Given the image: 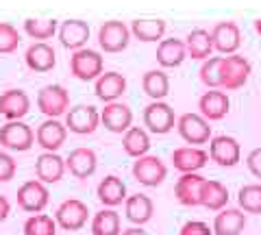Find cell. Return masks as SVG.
Returning <instances> with one entry per match:
<instances>
[{
  "mask_svg": "<svg viewBox=\"0 0 261 235\" xmlns=\"http://www.w3.org/2000/svg\"><path fill=\"white\" fill-rule=\"evenodd\" d=\"M126 90V79L118 72H105L96 79V96L105 102H116Z\"/></svg>",
  "mask_w": 261,
  "mask_h": 235,
  "instance_id": "4316f807",
  "label": "cell"
},
{
  "mask_svg": "<svg viewBox=\"0 0 261 235\" xmlns=\"http://www.w3.org/2000/svg\"><path fill=\"white\" fill-rule=\"evenodd\" d=\"M187 50H185V42L181 39H163L157 48V61L161 68H178L185 61Z\"/></svg>",
  "mask_w": 261,
  "mask_h": 235,
  "instance_id": "83f0119b",
  "label": "cell"
},
{
  "mask_svg": "<svg viewBox=\"0 0 261 235\" xmlns=\"http://www.w3.org/2000/svg\"><path fill=\"white\" fill-rule=\"evenodd\" d=\"M122 148H124V152H126L128 157L140 159L144 155H148V150H150V137H148V133H146L144 128L130 126L128 131L124 133V137H122Z\"/></svg>",
  "mask_w": 261,
  "mask_h": 235,
  "instance_id": "f546056e",
  "label": "cell"
},
{
  "mask_svg": "<svg viewBox=\"0 0 261 235\" xmlns=\"http://www.w3.org/2000/svg\"><path fill=\"white\" fill-rule=\"evenodd\" d=\"M209 161V152L198 148V146H181L172 150V166L183 174H194L202 170Z\"/></svg>",
  "mask_w": 261,
  "mask_h": 235,
  "instance_id": "5bb4252c",
  "label": "cell"
},
{
  "mask_svg": "<svg viewBox=\"0 0 261 235\" xmlns=\"http://www.w3.org/2000/svg\"><path fill=\"white\" fill-rule=\"evenodd\" d=\"M209 159L216 161L220 168H233L240 164L242 159V148L240 142L231 135H218L211 137L209 144Z\"/></svg>",
  "mask_w": 261,
  "mask_h": 235,
  "instance_id": "30bf717a",
  "label": "cell"
},
{
  "mask_svg": "<svg viewBox=\"0 0 261 235\" xmlns=\"http://www.w3.org/2000/svg\"><path fill=\"white\" fill-rule=\"evenodd\" d=\"M255 31H257V33L261 35V20H257V22H255Z\"/></svg>",
  "mask_w": 261,
  "mask_h": 235,
  "instance_id": "f6af8a7d",
  "label": "cell"
},
{
  "mask_svg": "<svg viewBox=\"0 0 261 235\" xmlns=\"http://www.w3.org/2000/svg\"><path fill=\"white\" fill-rule=\"evenodd\" d=\"M198 109H200V116L207 120H222L228 109H231V100L224 92H218V90H211L205 92L198 100Z\"/></svg>",
  "mask_w": 261,
  "mask_h": 235,
  "instance_id": "44dd1931",
  "label": "cell"
},
{
  "mask_svg": "<svg viewBox=\"0 0 261 235\" xmlns=\"http://www.w3.org/2000/svg\"><path fill=\"white\" fill-rule=\"evenodd\" d=\"M133 176H135V181L140 185H146V188H157V185H161L163 181H166L168 168L159 157L144 155L133 164Z\"/></svg>",
  "mask_w": 261,
  "mask_h": 235,
  "instance_id": "52a82bcc",
  "label": "cell"
},
{
  "mask_svg": "<svg viewBox=\"0 0 261 235\" xmlns=\"http://www.w3.org/2000/svg\"><path fill=\"white\" fill-rule=\"evenodd\" d=\"M100 124V111L92 105H76L65 113V128L76 135H92Z\"/></svg>",
  "mask_w": 261,
  "mask_h": 235,
  "instance_id": "8992f818",
  "label": "cell"
},
{
  "mask_svg": "<svg viewBox=\"0 0 261 235\" xmlns=\"http://www.w3.org/2000/svg\"><path fill=\"white\" fill-rule=\"evenodd\" d=\"M130 29L120 20H109L98 29V44L105 53H122L128 46Z\"/></svg>",
  "mask_w": 261,
  "mask_h": 235,
  "instance_id": "7c38bea8",
  "label": "cell"
},
{
  "mask_svg": "<svg viewBox=\"0 0 261 235\" xmlns=\"http://www.w3.org/2000/svg\"><path fill=\"white\" fill-rule=\"evenodd\" d=\"M48 200H50V192H48L46 185L37 179L22 183V188L18 190V207L22 212L42 214L48 205Z\"/></svg>",
  "mask_w": 261,
  "mask_h": 235,
  "instance_id": "9c48e42d",
  "label": "cell"
},
{
  "mask_svg": "<svg viewBox=\"0 0 261 235\" xmlns=\"http://www.w3.org/2000/svg\"><path fill=\"white\" fill-rule=\"evenodd\" d=\"M59 39L70 50H81L89 39V24L83 20H65L59 27Z\"/></svg>",
  "mask_w": 261,
  "mask_h": 235,
  "instance_id": "d4e9b609",
  "label": "cell"
},
{
  "mask_svg": "<svg viewBox=\"0 0 261 235\" xmlns=\"http://www.w3.org/2000/svg\"><path fill=\"white\" fill-rule=\"evenodd\" d=\"M238 202L244 214H257L261 216V185L248 183L238 192Z\"/></svg>",
  "mask_w": 261,
  "mask_h": 235,
  "instance_id": "e575fe53",
  "label": "cell"
},
{
  "mask_svg": "<svg viewBox=\"0 0 261 235\" xmlns=\"http://www.w3.org/2000/svg\"><path fill=\"white\" fill-rule=\"evenodd\" d=\"M96 196L107 209H113V207H118V205H122V202L126 200V185H124V181H122L120 176L109 174V176H105V179L98 183Z\"/></svg>",
  "mask_w": 261,
  "mask_h": 235,
  "instance_id": "ffe728a7",
  "label": "cell"
},
{
  "mask_svg": "<svg viewBox=\"0 0 261 235\" xmlns=\"http://www.w3.org/2000/svg\"><path fill=\"white\" fill-rule=\"evenodd\" d=\"M120 235H148V233H146L144 229H140V226H130V229H124Z\"/></svg>",
  "mask_w": 261,
  "mask_h": 235,
  "instance_id": "ee69618b",
  "label": "cell"
},
{
  "mask_svg": "<svg viewBox=\"0 0 261 235\" xmlns=\"http://www.w3.org/2000/svg\"><path fill=\"white\" fill-rule=\"evenodd\" d=\"M20 46L18 29L9 22H0V53H13Z\"/></svg>",
  "mask_w": 261,
  "mask_h": 235,
  "instance_id": "f35d334b",
  "label": "cell"
},
{
  "mask_svg": "<svg viewBox=\"0 0 261 235\" xmlns=\"http://www.w3.org/2000/svg\"><path fill=\"white\" fill-rule=\"evenodd\" d=\"M205 183V176L200 174H183L174 185V196L185 207H198L200 205V190Z\"/></svg>",
  "mask_w": 261,
  "mask_h": 235,
  "instance_id": "d6986e66",
  "label": "cell"
},
{
  "mask_svg": "<svg viewBox=\"0 0 261 235\" xmlns=\"http://www.w3.org/2000/svg\"><path fill=\"white\" fill-rule=\"evenodd\" d=\"M144 124L148 126V131L154 135H166L172 131L176 124L174 109L163 100H152L148 107L144 109Z\"/></svg>",
  "mask_w": 261,
  "mask_h": 235,
  "instance_id": "277c9868",
  "label": "cell"
},
{
  "mask_svg": "<svg viewBox=\"0 0 261 235\" xmlns=\"http://www.w3.org/2000/svg\"><path fill=\"white\" fill-rule=\"evenodd\" d=\"M89 209L83 200L79 198H68L63 200L55 212V222L57 226H61L63 231H81L87 224Z\"/></svg>",
  "mask_w": 261,
  "mask_h": 235,
  "instance_id": "6da1fadb",
  "label": "cell"
},
{
  "mask_svg": "<svg viewBox=\"0 0 261 235\" xmlns=\"http://www.w3.org/2000/svg\"><path fill=\"white\" fill-rule=\"evenodd\" d=\"M211 44L214 50L222 55H233L242 44V33L235 22H218L211 31Z\"/></svg>",
  "mask_w": 261,
  "mask_h": 235,
  "instance_id": "2e32d148",
  "label": "cell"
},
{
  "mask_svg": "<svg viewBox=\"0 0 261 235\" xmlns=\"http://www.w3.org/2000/svg\"><path fill=\"white\" fill-rule=\"evenodd\" d=\"M24 31L33 39H50L57 33V22L55 20H42V18H29L24 20Z\"/></svg>",
  "mask_w": 261,
  "mask_h": 235,
  "instance_id": "74e56055",
  "label": "cell"
},
{
  "mask_svg": "<svg viewBox=\"0 0 261 235\" xmlns=\"http://www.w3.org/2000/svg\"><path fill=\"white\" fill-rule=\"evenodd\" d=\"M228 202V190L220 181L205 179L200 190V205L211 209V212H222Z\"/></svg>",
  "mask_w": 261,
  "mask_h": 235,
  "instance_id": "f1b7e54d",
  "label": "cell"
},
{
  "mask_svg": "<svg viewBox=\"0 0 261 235\" xmlns=\"http://www.w3.org/2000/svg\"><path fill=\"white\" fill-rule=\"evenodd\" d=\"M65 137H68L65 124H61L57 118H48L46 122H42L37 126L35 142L42 146L44 152H57L65 144Z\"/></svg>",
  "mask_w": 261,
  "mask_h": 235,
  "instance_id": "9a60e30c",
  "label": "cell"
},
{
  "mask_svg": "<svg viewBox=\"0 0 261 235\" xmlns=\"http://www.w3.org/2000/svg\"><path fill=\"white\" fill-rule=\"evenodd\" d=\"M37 107L48 118H59L70 107V94L63 85H46L37 94Z\"/></svg>",
  "mask_w": 261,
  "mask_h": 235,
  "instance_id": "ba28073f",
  "label": "cell"
},
{
  "mask_svg": "<svg viewBox=\"0 0 261 235\" xmlns=\"http://www.w3.org/2000/svg\"><path fill=\"white\" fill-rule=\"evenodd\" d=\"M24 61L33 72H50L57 63V55L55 48L46 42H37L27 48V55H24Z\"/></svg>",
  "mask_w": 261,
  "mask_h": 235,
  "instance_id": "603a6c76",
  "label": "cell"
},
{
  "mask_svg": "<svg viewBox=\"0 0 261 235\" xmlns=\"http://www.w3.org/2000/svg\"><path fill=\"white\" fill-rule=\"evenodd\" d=\"M15 172H18V166H15L13 157L9 152H0V183H7L11 181Z\"/></svg>",
  "mask_w": 261,
  "mask_h": 235,
  "instance_id": "ab89813d",
  "label": "cell"
},
{
  "mask_svg": "<svg viewBox=\"0 0 261 235\" xmlns=\"http://www.w3.org/2000/svg\"><path fill=\"white\" fill-rule=\"evenodd\" d=\"M98 168V157L92 148H74L65 159V170H70V174L74 176V179H81L85 181L89 179Z\"/></svg>",
  "mask_w": 261,
  "mask_h": 235,
  "instance_id": "e0dca14e",
  "label": "cell"
},
{
  "mask_svg": "<svg viewBox=\"0 0 261 235\" xmlns=\"http://www.w3.org/2000/svg\"><path fill=\"white\" fill-rule=\"evenodd\" d=\"M176 128H178V135H181L187 144L200 146L211 140V126L200 113H183V116L176 120Z\"/></svg>",
  "mask_w": 261,
  "mask_h": 235,
  "instance_id": "8fae6325",
  "label": "cell"
},
{
  "mask_svg": "<svg viewBox=\"0 0 261 235\" xmlns=\"http://www.w3.org/2000/svg\"><path fill=\"white\" fill-rule=\"evenodd\" d=\"M220 70H222V57H209L200 66V81L207 87H211V90L222 87V74H220Z\"/></svg>",
  "mask_w": 261,
  "mask_h": 235,
  "instance_id": "8d00e7d4",
  "label": "cell"
},
{
  "mask_svg": "<svg viewBox=\"0 0 261 235\" xmlns=\"http://www.w3.org/2000/svg\"><path fill=\"white\" fill-rule=\"evenodd\" d=\"M246 166L250 170V174L252 176H257V179H261V146L255 150H250L248 152V157H246Z\"/></svg>",
  "mask_w": 261,
  "mask_h": 235,
  "instance_id": "b9f144b4",
  "label": "cell"
},
{
  "mask_svg": "<svg viewBox=\"0 0 261 235\" xmlns=\"http://www.w3.org/2000/svg\"><path fill=\"white\" fill-rule=\"evenodd\" d=\"M185 50L192 59H209L214 44H211V33L205 29H194L185 39Z\"/></svg>",
  "mask_w": 261,
  "mask_h": 235,
  "instance_id": "4dcf8cb0",
  "label": "cell"
},
{
  "mask_svg": "<svg viewBox=\"0 0 261 235\" xmlns=\"http://www.w3.org/2000/svg\"><path fill=\"white\" fill-rule=\"evenodd\" d=\"M124 214L128 218V222L142 226L152 220L154 202L146 196V194H133V196H126V200H124Z\"/></svg>",
  "mask_w": 261,
  "mask_h": 235,
  "instance_id": "484cf974",
  "label": "cell"
},
{
  "mask_svg": "<svg viewBox=\"0 0 261 235\" xmlns=\"http://www.w3.org/2000/svg\"><path fill=\"white\" fill-rule=\"evenodd\" d=\"M142 87L146 96H150L152 100H163L170 92V79L161 70H148L142 79Z\"/></svg>",
  "mask_w": 261,
  "mask_h": 235,
  "instance_id": "1f68e13d",
  "label": "cell"
},
{
  "mask_svg": "<svg viewBox=\"0 0 261 235\" xmlns=\"http://www.w3.org/2000/svg\"><path fill=\"white\" fill-rule=\"evenodd\" d=\"M9 214H11V202L7 196L0 194V222H5L7 218H9Z\"/></svg>",
  "mask_w": 261,
  "mask_h": 235,
  "instance_id": "7bdbcfd3",
  "label": "cell"
},
{
  "mask_svg": "<svg viewBox=\"0 0 261 235\" xmlns=\"http://www.w3.org/2000/svg\"><path fill=\"white\" fill-rule=\"evenodd\" d=\"M65 174V159L57 152H42L35 161V176L44 185L59 183Z\"/></svg>",
  "mask_w": 261,
  "mask_h": 235,
  "instance_id": "ac0fdd59",
  "label": "cell"
},
{
  "mask_svg": "<svg viewBox=\"0 0 261 235\" xmlns=\"http://www.w3.org/2000/svg\"><path fill=\"white\" fill-rule=\"evenodd\" d=\"M122 233V220L120 214L113 209H100L92 218V235H120Z\"/></svg>",
  "mask_w": 261,
  "mask_h": 235,
  "instance_id": "d6a6232c",
  "label": "cell"
},
{
  "mask_svg": "<svg viewBox=\"0 0 261 235\" xmlns=\"http://www.w3.org/2000/svg\"><path fill=\"white\" fill-rule=\"evenodd\" d=\"M70 72L79 81H94L102 74V57L92 48H81L70 57Z\"/></svg>",
  "mask_w": 261,
  "mask_h": 235,
  "instance_id": "3957f363",
  "label": "cell"
},
{
  "mask_svg": "<svg viewBox=\"0 0 261 235\" xmlns=\"http://www.w3.org/2000/svg\"><path fill=\"white\" fill-rule=\"evenodd\" d=\"M31 109V98L22 90H7L0 96V113L9 120H22Z\"/></svg>",
  "mask_w": 261,
  "mask_h": 235,
  "instance_id": "7402d4cb",
  "label": "cell"
},
{
  "mask_svg": "<svg viewBox=\"0 0 261 235\" xmlns=\"http://www.w3.org/2000/svg\"><path fill=\"white\" fill-rule=\"evenodd\" d=\"M178 235H214V229L202 220H190L181 226Z\"/></svg>",
  "mask_w": 261,
  "mask_h": 235,
  "instance_id": "60d3db41",
  "label": "cell"
},
{
  "mask_svg": "<svg viewBox=\"0 0 261 235\" xmlns=\"http://www.w3.org/2000/svg\"><path fill=\"white\" fill-rule=\"evenodd\" d=\"M130 33L140 42H157L166 33V22L163 20H135L130 24Z\"/></svg>",
  "mask_w": 261,
  "mask_h": 235,
  "instance_id": "836d02e7",
  "label": "cell"
},
{
  "mask_svg": "<svg viewBox=\"0 0 261 235\" xmlns=\"http://www.w3.org/2000/svg\"><path fill=\"white\" fill-rule=\"evenodd\" d=\"M252 72V66L246 57L240 55H231V57H222V87L226 90H240L248 83V76Z\"/></svg>",
  "mask_w": 261,
  "mask_h": 235,
  "instance_id": "5b68a950",
  "label": "cell"
},
{
  "mask_svg": "<svg viewBox=\"0 0 261 235\" xmlns=\"http://www.w3.org/2000/svg\"><path fill=\"white\" fill-rule=\"evenodd\" d=\"M0 144L7 150H18L27 152L33 144H35V133L29 124H24L22 120H11L0 126Z\"/></svg>",
  "mask_w": 261,
  "mask_h": 235,
  "instance_id": "7a4b0ae2",
  "label": "cell"
},
{
  "mask_svg": "<svg viewBox=\"0 0 261 235\" xmlns=\"http://www.w3.org/2000/svg\"><path fill=\"white\" fill-rule=\"evenodd\" d=\"M24 235H57V222L55 218L46 214H35L24 222Z\"/></svg>",
  "mask_w": 261,
  "mask_h": 235,
  "instance_id": "d590c367",
  "label": "cell"
},
{
  "mask_svg": "<svg viewBox=\"0 0 261 235\" xmlns=\"http://www.w3.org/2000/svg\"><path fill=\"white\" fill-rule=\"evenodd\" d=\"M246 226V214L242 209H233V207H224L222 212L216 216L214 220V233L216 235H240Z\"/></svg>",
  "mask_w": 261,
  "mask_h": 235,
  "instance_id": "cb8c5ba5",
  "label": "cell"
},
{
  "mask_svg": "<svg viewBox=\"0 0 261 235\" xmlns=\"http://www.w3.org/2000/svg\"><path fill=\"white\" fill-rule=\"evenodd\" d=\"M100 122L111 133H126L130 124H133V111L124 102H107L100 111Z\"/></svg>",
  "mask_w": 261,
  "mask_h": 235,
  "instance_id": "4fadbf2b",
  "label": "cell"
}]
</instances>
